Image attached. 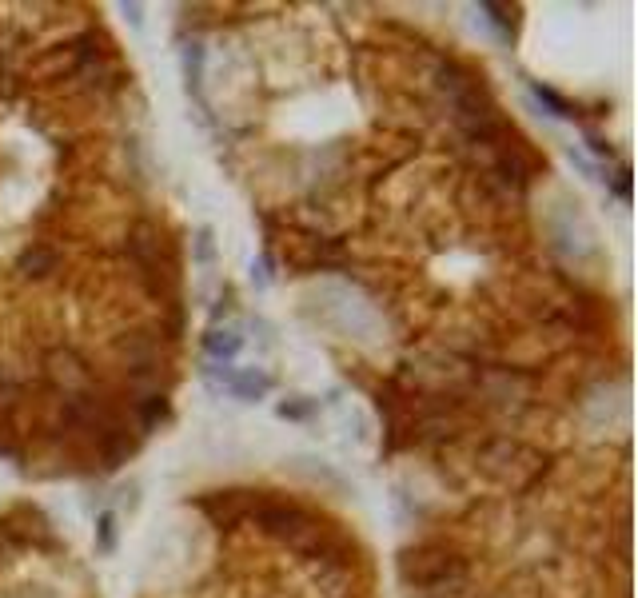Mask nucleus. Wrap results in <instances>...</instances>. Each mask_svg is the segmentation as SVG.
<instances>
[{
  "mask_svg": "<svg viewBox=\"0 0 638 598\" xmlns=\"http://www.w3.org/2000/svg\"><path fill=\"white\" fill-rule=\"evenodd\" d=\"M220 379H224V387H228L232 395H240V399H260V395L272 391V379H268L264 371H224Z\"/></svg>",
  "mask_w": 638,
  "mask_h": 598,
  "instance_id": "nucleus-1",
  "label": "nucleus"
},
{
  "mask_svg": "<svg viewBox=\"0 0 638 598\" xmlns=\"http://www.w3.org/2000/svg\"><path fill=\"white\" fill-rule=\"evenodd\" d=\"M240 347H244V339H240V331H232V327H212L208 335H204V351L212 355V359H236L240 355Z\"/></svg>",
  "mask_w": 638,
  "mask_h": 598,
  "instance_id": "nucleus-2",
  "label": "nucleus"
},
{
  "mask_svg": "<svg viewBox=\"0 0 638 598\" xmlns=\"http://www.w3.org/2000/svg\"><path fill=\"white\" fill-rule=\"evenodd\" d=\"M120 12L128 16V24H132V28H144V16H140L144 8H140V4H120Z\"/></svg>",
  "mask_w": 638,
  "mask_h": 598,
  "instance_id": "nucleus-10",
  "label": "nucleus"
},
{
  "mask_svg": "<svg viewBox=\"0 0 638 598\" xmlns=\"http://www.w3.org/2000/svg\"><path fill=\"white\" fill-rule=\"evenodd\" d=\"M56 268V256L52 252H28V256H20V272H28V276H44V272H52Z\"/></svg>",
  "mask_w": 638,
  "mask_h": 598,
  "instance_id": "nucleus-5",
  "label": "nucleus"
},
{
  "mask_svg": "<svg viewBox=\"0 0 638 598\" xmlns=\"http://www.w3.org/2000/svg\"><path fill=\"white\" fill-rule=\"evenodd\" d=\"M184 80L196 92L204 80V44H184Z\"/></svg>",
  "mask_w": 638,
  "mask_h": 598,
  "instance_id": "nucleus-3",
  "label": "nucleus"
},
{
  "mask_svg": "<svg viewBox=\"0 0 638 598\" xmlns=\"http://www.w3.org/2000/svg\"><path fill=\"white\" fill-rule=\"evenodd\" d=\"M312 411V403H300V399H288V403H280V415L284 419H304Z\"/></svg>",
  "mask_w": 638,
  "mask_h": 598,
  "instance_id": "nucleus-9",
  "label": "nucleus"
},
{
  "mask_svg": "<svg viewBox=\"0 0 638 598\" xmlns=\"http://www.w3.org/2000/svg\"><path fill=\"white\" fill-rule=\"evenodd\" d=\"M160 415H164V399H152V403L144 407V419H148V423H156Z\"/></svg>",
  "mask_w": 638,
  "mask_h": 598,
  "instance_id": "nucleus-11",
  "label": "nucleus"
},
{
  "mask_svg": "<svg viewBox=\"0 0 638 598\" xmlns=\"http://www.w3.org/2000/svg\"><path fill=\"white\" fill-rule=\"evenodd\" d=\"M531 96H535L539 104H547L551 116H571V104H567L559 92H551V88H543V84H531Z\"/></svg>",
  "mask_w": 638,
  "mask_h": 598,
  "instance_id": "nucleus-6",
  "label": "nucleus"
},
{
  "mask_svg": "<svg viewBox=\"0 0 638 598\" xmlns=\"http://www.w3.org/2000/svg\"><path fill=\"white\" fill-rule=\"evenodd\" d=\"M627 176H631V172H627V168H623V172H619V180H615V192H619V196H623V200H627V196H631V180H627Z\"/></svg>",
  "mask_w": 638,
  "mask_h": 598,
  "instance_id": "nucleus-12",
  "label": "nucleus"
},
{
  "mask_svg": "<svg viewBox=\"0 0 638 598\" xmlns=\"http://www.w3.org/2000/svg\"><path fill=\"white\" fill-rule=\"evenodd\" d=\"M212 256H216L212 228H200V232H196V260H200V264H212Z\"/></svg>",
  "mask_w": 638,
  "mask_h": 598,
  "instance_id": "nucleus-7",
  "label": "nucleus"
},
{
  "mask_svg": "<svg viewBox=\"0 0 638 598\" xmlns=\"http://www.w3.org/2000/svg\"><path fill=\"white\" fill-rule=\"evenodd\" d=\"M96 547H100L104 555L116 551V515H112V511H104V515L96 519Z\"/></svg>",
  "mask_w": 638,
  "mask_h": 598,
  "instance_id": "nucleus-4",
  "label": "nucleus"
},
{
  "mask_svg": "<svg viewBox=\"0 0 638 598\" xmlns=\"http://www.w3.org/2000/svg\"><path fill=\"white\" fill-rule=\"evenodd\" d=\"M483 12H491V24H495L503 36H511V16H507L503 4H483Z\"/></svg>",
  "mask_w": 638,
  "mask_h": 598,
  "instance_id": "nucleus-8",
  "label": "nucleus"
}]
</instances>
